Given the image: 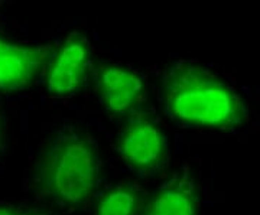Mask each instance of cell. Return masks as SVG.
Here are the masks:
<instances>
[{
    "mask_svg": "<svg viewBox=\"0 0 260 215\" xmlns=\"http://www.w3.org/2000/svg\"><path fill=\"white\" fill-rule=\"evenodd\" d=\"M94 62L90 39L83 30L74 29L58 41L41 80L49 95L73 97L90 84Z\"/></svg>",
    "mask_w": 260,
    "mask_h": 215,
    "instance_id": "4",
    "label": "cell"
},
{
    "mask_svg": "<svg viewBox=\"0 0 260 215\" xmlns=\"http://www.w3.org/2000/svg\"><path fill=\"white\" fill-rule=\"evenodd\" d=\"M114 149L121 162L139 178H164L169 172V141L150 105L120 123Z\"/></svg>",
    "mask_w": 260,
    "mask_h": 215,
    "instance_id": "3",
    "label": "cell"
},
{
    "mask_svg": "<svg viewBox=\"0 0 260 215\" xmlns=\"http://www.w3.org/2000/svg\"><path fill=\"white\" fill-rule=\"evenodd\" d=\"M148 191L138 181L103 188L93 202L94 215H140Z\"/></svg>",
    "mask_w": 260,
    "mask_h": 215,
    "instance_id": "8",
    "label": "cell"
},
{
    "mask_svg": "<svg viewBox=\"0 0 260 215\" xmlns=\"http://www.w3.org/2000/svg\"><path fill=\"white\" fill-rule=\"evenodd\" d=\"M201 189L189 168L168 172L156 189L146 194L140 215H200Z\"/></svg>",
    "mask_w": 260,
    "mask_h": 215,
    "instance_id": "7",
    "label": "cell"
},
{
    "mask_svg": "<svg viewBox=\"0 0 260 215\" xmlns=\"http://www.w3.org/2000/svg\"><path fill=\"white\" fill-rule=\"evenodd\" d=\"M56 44H26L0 33V94L20 93L41 80Z\"/></svg>",
    "mask_w": 260,
    "mask_h": 215,
    "instance_id": "6",
    "label": "cell"
},
{
    "mask_svg": "<svg viewBox=\"0 0 260 215\" xmlns=\"http://www.w3.org/2000/svg\"><path fill=\"white\" fill-rule=\"evenodd\" d=\"M0 2H2V0H0Z\"/></svg>",
    "mask_w": 260,
    "mask_h": 215,
    "instance_id": "11",
    "label": "cell"
},
{
    "mask_svg": "<svg viewBox=\"0 0 260 215\" xmlns=\"http://www.w3.org/2000/svg\"><path fill=\"white\" fill-rule=\"evenodd\" d=\"M0 215H55L47 206L28 204H0Z\"/></svg>",
    "mask_w": 260,
    "mask_h": 215,
    "instance_id": "9",
    "label": "cell"
},
{
    "mask_svg": "<svg viewBox=\"0 0 260 215\" xmlns=\"http://www.w3.org/2000/svg\"><path fill=\"white\" fill-rule=\"evenodd\" d=\"M32 189L39 199L65 212H78L102 191L103 160L87 130L65 126L42 146L32 170Z\"/></svg>",
    "mask_w": 260,
    "mask_h": 215,
    "instance_id": "2",
    "label": "cell"
},
{
    "mask_svg": "<svg viewBox=\"0 0 260 215\" xmlns=\"http://www.w3.org/2000/svg\"><path fill=\"white\" fill-rule=\"evenodd\" d=\"M159 91L168 119L185 129L233 133L249 120L242 94L210 68L188 59L165 66Z\"/></svg>",
    "mask_w": 260,
    "mask_h": 215,
    "instance_id": "1",
    "label": "cell"
},
{
    "mask_svg": "<svg viewBox=\"0 0 260 215\" xmlns=\"http://www.w3.org/2000/svg\"><path fill=\"white\" fill-rule=\"evenodd\" d=\"M90 84L103 110L116 122L121 123L133 113L149 105L148 87L143 75L127 65L95 59Z\"/></svg>",
    "mask_w": 260,
    "mask_h": 215,
    "instance_id": "5",
    "label": "cell"
},
{
    "mask_svg": "<svg viewBox=\"0 0 260 215\" xmlns=\"http://www.w3.org/2000/svg\"><path fill=\"white\" fill-rule=\"evenodd\" d=\"M3 148H5V123L0 116V153H2Z\"/></svg>",
    "mask_w": 260,
    "mask_h": 215,
    "instance_id": "10",
    "label": "cell"
}]
</instances>
